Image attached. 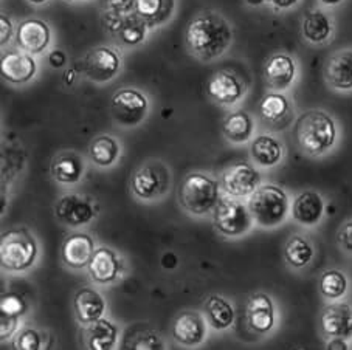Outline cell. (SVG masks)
Listing matches in <instances>:
<instances>
[{"label":"cell","mask_w":352,"mask_h":350,"mask_svg":"<svg viewBox=\"0 0 352 350\" xmlns=\"http://www.w3.org/2000/svg\"><path fill=\"white\" fill-rule=\"evenodd\" d=\"M233 27L222 14L205 11L192 17L185 32V44L192 58L213 62L223 56L233 44Z\"/></svg>","instance_id":"1"},{"label":"cell","mask_w":352,"mask_h":350,"mask_svg":"<svg viewBox=\"0 0 352 350\" xmlns=\"http://www.w3.org/2000/svg\"><path fill=\"white\" fill-rule=\"evenodd\" d=\"M295 141L309 156H321L336 148L338 126L331 113L312 108L301 113L294 128Z\"/></svg>","instance_id":"2"},{"label":"cell","mask_w":352,"mask_h":350,"mask_svg":"<svg viewBox=\"0 0 352 350\" xmlns=\"http://www.w3.org/2000/svg\"><path fill=\"white\" fill-rule=\"evenodd\" d=\"M248 211L254 220V225L264 229H273L283 225L290 214V197L281 186L261 185L247 200Z\"/></svg>","instance_id":"3"},{"label":"cell","mask_w":352,"mask_h":350,"mask_svg":"<svg viewBox=\"0 0 352 350\" xmlns=\"http://www.w3.org/2000/svg\"><path fill=\"white\" fill-rule=\"evenodd\" d=\"M222 198L221 183L204 172H190L182 182L179 202L188 214L202 217L213 214Z\"/></svg>","instance_id":"4"},{"label":"cell","mask_w":352,"mask_h":350,"mask_svg":"<svg viewBox=\"0 0 352 350\" xmlns=\"http://www.w3.org/2000/svg\"><path fill=\"white\" fill-rule=\"evenodd\" d=\"M39 255L38 242L27 228L10 229L0 239V264L2 268L21 273L32 268Z\"/></svg>","instance_id":"5"},{"label":"cell","mask_w":352,"mask_h":350,"mask_svg":"<svg viewBox=\"0 0 352 350\" xmlns=\"http://www.w3.org/2000/svg\"><path fill=\"white\" fill-rule=\"evenodd\" d=\"M173 175L169 167L160 160L143 163L131 178V191L138 200L157 202L171 189Z\"/></svg>","instance_id":"6"},{"label":"cell","mask_w":352,"mask_h":350,"mask_svg":"<svg viewBox=\"0 0 352 350\" xmlns=\"http://www.w3.org/2000/svg\"><path fill=\"white\" fill-rule=\"evenodd\" d=\"M213 225L222 236L234 239L250 233L254 220L248 211L247 202L222 196L213 211Z\"/></svg>","instance_id":"7"},{"label":"cell","mask_w":352,"mask_h":350,"mask_svg":"<svg viewBox=\"0 0 352 350\" xmlns=\"http://www.w3.org/2000/svg\"><path fill=\"white\" fill-rule=\"evenodd\" d=\"M149 100L142 90L123 87L112 95L111 113L113 121L121 128H137L149 113Z\"/></svg>","instance_id":"8"},{"label":"cell","mask_w":352,"mask_h":350,"mask_svg":"<svg viewBox=\"0 0 352 350\" xmlns=\"http://www.w3.org/2000/svg\"><path fill=\"white\" fill-rule=\"evenodd\" d=\"M121 54L113 47L98 45L84 54L82 59L76 64L78 73H81L94 84H106L112 81L120 73Z\"/></svg>","instance_id":"9"},{"label":"cell","mask_w":352,"mask_h":350,"mask_svg":"<svg viewBox=\"0 0 352 350\" xmlns=\"http://www.w3.org/2000/svg\"><path fill=\"white\" fill-rule=\"evenodd\" d=\"M219 183L227 197L248 200L253 192L263 185V175L252 163L238 161L222 172Z\"/></svg>","instance_id":"10"},{"label":"cell","mask_w":352,"mask_h":350,"mask_svg":"<svg viewBox=\"0 0 352 350\" xmlns=\"http://www.w3.org/2000/svg\"><path fill=\"white\" fill-rule=\"evenodd\" d=\"M56 219L70 228L89 225L98 215V205L92 197L84 194H65L54 205Z\"/></svg>","instance_id":"11"},{"label":"cell","mask_w":352,"mask_h":350,"mask_svg":"<svg viewBox=\"0 0 352 350\" xmlns=\"http://www.w3.org/2000/svg\"><path fill=\"white\" fill-rule=\"evenodd\" d=\"M298 62L289 53H273L264 62L263 76L265 86L270 92L286 93L287 90L294 87V84L298 80Z\"/></svg>","instance_id":"12"},{"label":"cell","mask_w":352,"mask_h":350,"mask_svg":"<svg viewBox=\"0 0 352 350\" xmlns=\"http://www.w3.org/2000/svg\"><path fill=\"white\" fill-rule=\"evenodd\" d=\"M248 84L232 70H219L206 84V95L219 106L233 107L245 98Z\"/></svg>","instance_id":"13"},{"label":"cell","mask_w":352,"mask_h":350,"mask_svg":"<svg viewBox=\"0 0 352 350\" xmlns=\"http://www.w3.org/2000/svg\"><path fill=\"white\" fill-rule=\"evenodd\" d=\"M0 73L3 81L13 86H23L34 80L38 75V62L36 59L22 50H11L2 54L0 59Z\"/></svg>","instance_id":"14"},{"label":"cell","mask_w":352,"mask_h":350,"mask_svg":"<svg viewBox=\"0 0 352 350\" xmlns=\"http://www.w3.org/2000/svg\"><path fill=\"white\" fill-rule=\"evenodd\" d=\"M16 44L19 50L32 56L42 54L52 44V30L42 19H25L16 30Z\"/></svg>","instance_id":"15"},{"label":"cell","mask_w":352,"mask_h":350,"mask_svg":"<svg viewBox=\"0 0 352 350\" xmlns=\"http://www.w3.org/2000/svg\"><path fill=\"white\" fill-rule=\"evenodd\" d=\"M87 270L90 279L95 283L109 285V283L121 279L124 273V262L117 251L109 248V246H100V248H96Z\"/></svg>","instance_id":"16"},{"label":"cell","mask_w":352,"mask_h":350,"mask_svg":"<svg viewBox=\"0 0 352 350\" xmlns=\"http://www.w3.org/2000/svg\"><path fill=\"white\" fill-rule=\"evenodd\" d=\"M301 34L307 44L321 47L329 44L336 36V22L327 11L321 8L309 10L302 16Z\"/></svg>","instance_id":"17"},{"label":"cell","mask_w":352,"mask_h":350,"mask_svg":"<svg viewBox=\"0 0 352 350\" xmlns=\"http://www.w3.org/2000/svg\"><path fill=\"white\" fill-rule=\"evenodd\" d=\"M324 81L336 92H352V48H342L327 58Z\"/></svg>","instance_id":"18"},{"label":"cell","mask_w":352,"mask_h":350,"mask_svg":"<svg viewBox=\"0 0 352 350\" xmlns=\"http://www.w3.org/2000/svg\"><path fill=\"white\" fill-rule=\"evenodd\" d=\"M259 117L265 124L283 129L294 119V102L286 93L269 92L259 101Z\"/></svg>","instance_id":"19"},{"label":"cell","mask_w":352,"mask_h":350,"mask_svg":"<svg viewBox=\"0 0 352 350\" xmlns=\"http://www.w3.org/2000/svg\"><path fill=\"white\" fill-rule=\"evenodd\" d=\"M326 213V202L323 196L317 191L307 189L300 192L298 196L294 198L292 208H290V214L292 219L300 223L301 226H317L318 223L323 220Z\"/></svg>","instance_id":"20"},{"label":"cell","mask_w":352,"mask_h":350,"mask_svg":"<svg viewBox=\"0 0 352 350\" xmlns=\"http://www.w3.org/2000/svg\"><path fill=\"white\" fill-rule=\"evenodd\" d=\"M206 321L196 310L182 312L173 324V338L180 346L197 347L206 338Z\"/></svg>","instance_id":"21"},{"label":"cell","mask_w":352,"mask_h":350,"mask_svg":"<svg viewBox=\"0 0 352 350\" xmlns=\"http://www.w3.org/2000/svg\"><path fill=\"white\" fill-rule=\"evenodd\" d=\"M95 240L87 233H74L67 236L60 246V257L72 270L87 268L95 255Z\"/></svg>","instance_id":"22"},{"label":"cell","mask_w":352,"mask_h":350,"mask_svg":"<svg viewBox=\"0 0 352 350\" xmlns=\"http://www.w3.org/2000/svg\"><path fill=\"white\" fill-rule=\"evenodd\" d=\"M247 323L254 334L267 335L275 329L276 309L267 293H254L247 304Z\"/></svg>","instance_id":"23"},{"label":"cell","mask_w":352,"mask_h":350,"mask_svg":"<svg viewBox=\"0 0 352 350\" xmlns=\"http://www.w3.org/2000/svg\"><path fill=\"white\" fill-rule=\"evenodd\" d=\"M320 325L327 338L352 336V305L344 303H332L321 312Z\"/></svg>","instance_id":"24"},{"label":"cell","mask_w":352,"mask_h":350,"mask_svg":"<svg viewBox=\"0 0 352 350\" xmlns=\"http://www.w3.org/2000/svg\"><path fill=\"white\" fill-rule=\"evenodd\" d=\"M50 172L54 182L65 186L76 185L81 182L86 172V161L75 150H64L54 155Z\"/></svg>","instance_id":"25"},{"label":"cell","mask_w":352,"mask_h":350,"mask_svg":"<svg viewBox=\"0 0 352 350\" xmlns=\"http://www.w3.org/2000/svg\"><path fill=\"white\" fill-rule=\"evenodd\" d=\"M284 144L272 134L256 135L250 141V159L258 167H276L284 160Z\"/></svg>","instance_id":"26"},{"label":"cell","mask_w":352,"mask_h":350,"mask_svg":"<svg viewBox=\"0 0 352 350\" xmlns=\"http://www.w3.org/2000/svg\"><path fill=\"white\" fill-rule=\"evenodd\" d=\"M74 309L78 323L89 325L102 318L106 312V301L102 294L92 287H84L75 294Z\"/></svg>","instance_id":"27"},{"label":"cell","mask_w":352,"mask_h":350,"mask_svg":"<svg viewBox=\"0 0 352 350\" xmlns=\"http://www.w3.org/2000/svg\"><path fill=\"white\" fill-rule=\"evenodd\" d=\"M254 129H256V123L252 115L245 110L228 113L222 124V134L232 144L250 143L254 138Z\"/></svg>","instance_id":"28"},{"label":"cell","mask_w":352,"mask_h":350,"mask_svg":"<svg viewBox=\"0 0 352 350\" xmlns=\"http://www.w3.org/2000/svg\"><path fill=\"white\" fill-rule=\"evenodd\" d=\"M118 327L111 319L101 318L87 325L84 340L87 350H115L118 344Z\"/></svg>","instance_id":"29"},{"label":"cell","mask_w":352,"mask_h":350,"mask_svg":"<svg viewBox=\"0 0 352 350\" xmlns=\"http://www.w3.org/2000/svg\"><path fill=\"white\" fill-rule=\"evenodd\" d=\"M133 11L148 23L149 30L160 28L173 19L175 0H135Z\"/></svg>","instance_id":"30"},{"label":"cell","mask_w":352,"mask_h":350,"mask_svg":"<svg viewBox=\"0 0 352 350\" xmlns=\"http://www.w3.org/2000/svg\"><path fill=\"white\" fill-rule=\"evenodd\" d=\"M205 318L214 330H227L234 324V307L222 296H210L205 301Z\"/></svg>","instance_id":"31"},{"label":"cell","mask_w":352,"mask_h":350,"mask_svg":"<svg viewBox=\"0 0 352 350\" xmlns=\"http://www.w3.org/2000/svg\"><path fill=\"white\" fill-rule=\"evenodd\" d=\"M121 146L117 138L111 135H100L90 143L89 156L96 166L111 167L118 161Z\"/></svg>","instance_id":"32"},{"label":"cell","mask_w":352,"mask_h":350,"mask_svg":"<svg viewBox=\"0 0 352 350\" xmlns=\"http://www.w3.org/2000/svg\"><path fill=\"white\" fill-rule=\"evenodd\" d=\"M315 256V248L311 240L307 237L301 236V234H295V236L289 237V240L284 245V259L292 268H305L312 262Z\"/></svg>","instance_id":"33"},{"label":"cell","mask_w":352,"mask_h":350,"mask_svg":"<svg viewBox=\"0 0 352 350\" xmlns=\"http://www.w3.org/2000/svg\"><path fill=\"white\" fill-rule=\"evenodd\" d=\"M149 27L142 17H140L135 11L131 14L124 16L123 25H121L117 38L121 45L124 47H138L142 45L148 38Z\"/></svg>","instance_id":"34"},{"label":"cell","mask_w":352,"mask_h":350,"mask_svg":"<svg viewBox=\"0 0 352 350\" xmlns=\"http://www.w3.org/2000/svg\"><path fill=\"white\" fill-rule=\"evenodd\" d=\"M123 350H166V347L157 331L142 327L127 334L123 341Z\"/></svg>","instance_id":"35"},{"label":"cell","mask_w":352,"mask_h":350,"mask_svg":"<svg viewBox=\"0 0 352 350\" xmlns=\"http://www.w3.org/2000/svg\"><path fill=\"white\" fill-rule=\"evenodd\" d=\"M348 277L340 270H327L320 277V293L323 294V298L329 301L342 299L348 292Z\"/></svg>","instance_id":"36"},{"label":"cell","mask_w":352,"mask_h":350,"mask_svg":"<svg viewBox=\"0 0 352 350\" xmlns=\"http://www.w3.org/2000/svg\"><path fill=\"white\" fill-rule=\"evenodd\" d=\"M42 335L32 325H23L16 331L11 340L13 350H42Z\"/></svg>","instance_id":"37"},{"label":"cell","mask_w":352,"mask_h":350,"mask_svg":"<svg viewBox=\"0 0 352 350\" xmlns=\"http://www.w3.org/2000/svg\"><path fill=\"white\" fill-rule=\"evenodd\" d=\"M27 305L25 301H23L19 294L16 293H7L3 294L2 299H0V312L7 313V315L13 316H22V313L25 312Z\"/></svg>","instance_id":"38"},{"label":"cell","mask_w":352,"mask_h":350,"mask_svg":"<svg viewBox=\"0 0 352 350\" xmlns=\"http://www.w3.org/2000/svg\"><path fill=\"white\" fill-rule=\"evenodd\" d=\"M17 330H19V316L0 312V340L5 341L8 338H13Z\"/></svg>","instance_id":"39"},{"label":"cell","mask_w":352,"mask_h":350,"mask_svg":"<svg viewBox=\"0 0 352 350\" xmlns=\"http://www.w3.org/2000/svg\"><path fill=\"white\" fill-rule=\"evenodd\" d=\"M106 10L115 14L127 16L135 10V0H106Z\"/></svg>","instance_id":"40"},{"label":"cell","mask_w":352,"mask_h":350,"mask_svg":"<svg viewBox=\"0 0 352 350\" xmlns=\"http://www.w3.org/2000/svg\"><path fill=\"white\" fill-rule=\"evenodd\" d=\"M337 240L343 251L348 253V255H352V220L344 222L343 225L340 226Z\"/></svg>","instance_id":"41"},{"label":"cell","mask_w":352,"mask_h":350,"mask_svg":"<svg viewBox=\"0 0 352 350\" xmlns=\"http://www.w3.org/2000/svg\"><path fill=\"white\" fill-rule=\"evenodd\" d=\"M14 36V27H13V22L8 16L2 14L0 16V45L5 47L8 45L11 39H13Z\"/></svg>","instance_id":"42"},{"label":"cell","mask_w":352,"mask_h":350,"mask_svg":"<svg viewBox=\"0 0 352 350\" xmlns=\"http://www.w3.org/2000/svg\"><path fill=\"white\" fill-rule=\"evenodd\" d=\"M267 3L275 11H289L300 3V0H267Z\"/></svg>","instance_id":"43"},{"label":"cell","mask_w":352,"mask_h":350,"mask_svg":"<svg viewBox=\"0 0 352 350\" xmlns=\"http://www.w3.org/2000/svg\"><path fill=\"white\" fill-rule=\"evenodd\" d=\"M48 62H50L53 69H60L67 62V54L63 50L56 48V50H53L50 53V56H48Z\"/></svg>","instance_id":"44"},{"label":"cell","mask_w":352,"mask_h":350,"mask_svg":"<svg viewBox=\"0 0 352 350\" xmlns=\"http://www.w3.org/2000/svg\"><path fill=\"white\" fill-rule=\"evenodd\" d=\"M179 265V259L173 251H168L162 256V267L165 270H174Z\"/></svg>","instance_id":"45"},{"label":"cell","mask_w":352,"mask_h":350,"mask_svg":"<svg viewBox=\"0 0 352 350\" xmlns=\"http://www.w3.org/2000/svg\"><path fill=\"white\" fill-rule=\"evenodd\" d=\"M326 350H349V346L343 338H331L326 342Z\"/></svg>","instance_id":"46"},{"label":"cell","mask_w":352,"mask_h":350,"mask_svg":"<svg viewBox=\"0 0 352 350\" xmlns=\"http://www.w3.org/2000/svg\"><path fill=\"white\" fill-rule=\"evenodd\" d=\"M318 2L326 8H336L338 5H342L344 0H318Z\"/></svg>","instance_id":"47"},{"label":"cell","mask_w":352,"mask_h":350,"mask_svg":"<svg viewBox=\"0 0 352 350\" xmlns=\"http://www.w3.org/2000/svg\"><path fill=\"white\" fill-rule=\"evenodd\" d=\"M245 3L250 7H261V5L267 3V0H245Z\"/></svg>","instance_id":"48"},{"label":"cell","mask_w":352,"mask_h":350,"mask_svg":"<svg viewBox=\"0 0 352 350\" xmlns=\"http://www.w3.org/2000/svg\"><path fill=\"white\" fill-rule=\"evenodd\" d=\"M28 2H32L33 5H42V3L48 2V0H28Z\"/></svg>","instance_id":"49"},{"label":"cell","mask_w":352,"mask_h":350,"mask_svg":"<svg viewBox=\"0 0 352 350\" xmlns=\"http://www.w3.org/2000/svg\"><path fill=\"white\" fill-rule=\"evenodd\" d=\"M296 350H306V349H296Z\"/></svg>","instance_id":"50"}]
</instances>
